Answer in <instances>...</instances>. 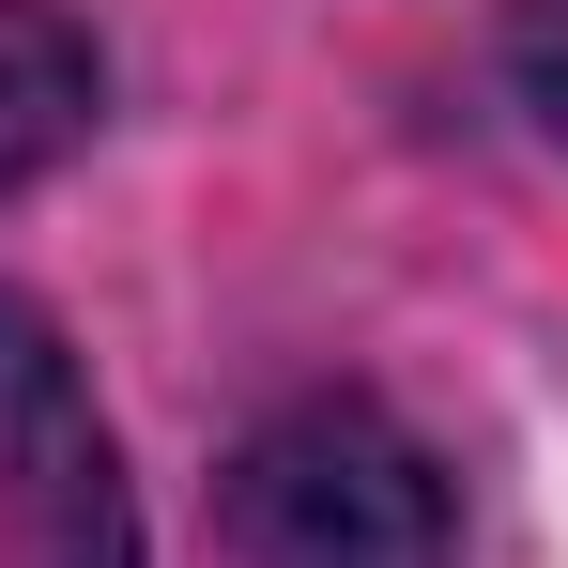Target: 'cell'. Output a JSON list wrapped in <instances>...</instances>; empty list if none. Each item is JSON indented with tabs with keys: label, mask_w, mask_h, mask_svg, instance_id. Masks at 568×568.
I'll return each mask as SVG.
<instances>
[{
	"label": "cell",
	"mask_w": 568,
	"mask_h": 568,
	"mask_svg": "<svg viewBox=\"0 0 568 568\" xmlns=\"http://www.w3.org/2000/svg\"><path fill=\"white\" fill-rule=\"evenodd\" d=\"M215 523H231L246 568H446L462 554V491L384 399L262 415L215 476Z\"/></svg>",
	"instance_id": "1"
},
{
	"label": "cell",
	"mask_w": 568,
	"mask_h": 568,
	"mask_svg": "<svg viewBox=\"0 0 568 568\" xmlns=\"http://www.w3.org/2000/svg\"><path fill=\"white\" fill-rule=\"evenodd\" d=\"M507 62H523V93H538V123L568 139V0H507Z\"/></svg>",
	"instance_id": "4"
},
{
	"label": "cell",
	"mask_w": 568,
	"mask_h": 568,
	"mask_svg": "<svg viewBox=\"0 0 568 568\" xmlns=\"http://www.w3.org/2000/svg\"><path fill=\"white\" fill-rule=\"evenodd\" d=\"M93 139V31L62 0H0V200Z\"/></svg>",
	"instance_id": "3"
},
{
	"label": "cell",
	"mask_w": 568,
	"mask_h": 568,
	"mask_svg": "<svg viewBox=\"0 0 568 568\" xmlns=\"http://www.w3.org/2000/svg\"><path fill=\"white\" fill-rule=\"evenodd\" d=\"M0 538H16V568H139L123 446L31 307H0Z\"/></svg>",
	"instance_id": "2"
}]
</instances>
